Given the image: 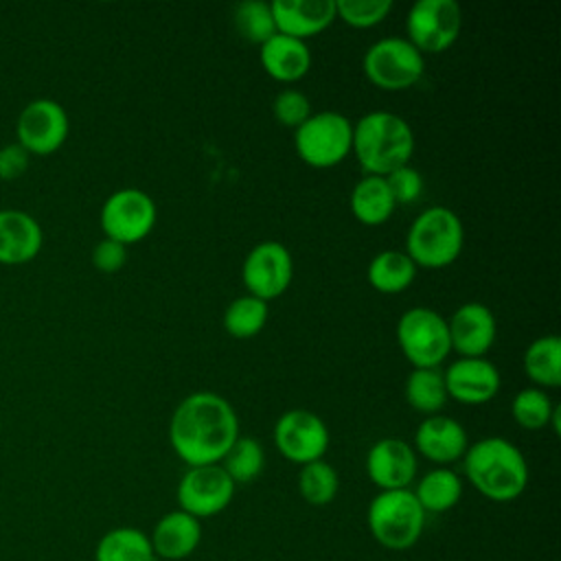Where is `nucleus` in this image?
Masks as SVG:
<instances>
[{
	"instance_id": "35",
	"label": "nucleus",
	"mask_w": 561,
	"mask_h": 561,
	"mask_svg": "<svg viewBox=\"0 0 561 561\" xmlns=\"http://www.w3.org/2000/svg\"><path fill=\"white\" fill-rule=\"evenodd\" d=\"M272 114L274 118L285 125V127H300L313 112H311V103L307 99L305 92L296 90V88H285L274 96L272 103Z\"/></svg>"
},
{
	"instance_id": "31",
	"label": "nucleus",
	"mask_w": 561,
	"mask_h": 561,
	"mask_svg": "<svg viewBox=\"0 0 561 561\" xmlns=\"http://www.w3.org/2000/svg\"><path fill=\"white\" fill-rule=\"evenodd\" d=\"M337 489H340L337 471L327 460H313L300 467L298 491L307 504L327 506L335 500Z\"/></svg>"
},
{
	"instance_id": "13",
	"label": "nucleus",
	"mask_w": 561,
	"mask_h": 561,
	"mask_svg": "<svg viewBox=\"0 0 561 561\" xmlns=\"http://www.w3.org/2000/svg\"><path fill=\"white\" fill-rule=\"evenodd\" d=\"M234 486L237 484L228 478L221 465L188 467L175 491L180 511L193 515L199 522L215 517L232 502Z\"/></svg>"
},
{
	"instance_id": "27",
	"label": "nucleus",
	"mask_w": 561,
	"mask_h": 561,
	"mask_svg": "<svg viewBox=\"0 0 561 561\" xmlns=\"http://www.w3.org/2000/svg\"><path fill=\"white\" fill-rule=\"evenodd\" d=\"M524 373L543 388L561 386V340L557 335H541L533 340L524 353Z\"/></svg>"
},
{
	"instance_id": "29",
	"label": "nucleus",
	"mask_w": 561,
	"mask_h": 561,
	"mask_svg": "<svg viewBox=\"0 0 561 561\" xmlns=\"http://www.w3.org/2000/svg\"><path fill=\"white\" fill-rule=\"evenodd\" d=\"M267 313H270V309H267L265 300L243 294L226 307L221 324L230 337L248 340L263 331V327L267 322Z\"/></svg>"
},
{
	"instance_id": "26",
	"label": "nucleus",
	"mask_w": 561,
	"mask_h": 561,
	"mask_svg": "<svg viewBox=\"0 0 561 561\" xmlns=\"http://www.w3.org/2000/svg\"><path fill=\"white\" fill-rule=\"evenodd\" d=\"M94 561H156V554L147 533L134 526H118L96 541Z\"/></svg>"
},
{
	"instance_id": "16",
	"label": "nucleus",
	"mask_w": 561,
	"mask_h": 561,
	"mask_svg": "<svg viewBox=\"0 0 561 561\" xmlns=\"http://www.w3.org/2000/svg\"><path fill=\"white\" fill-rule=\"evenodd\" d=\"M447 397L465 405L491 401L502 386L500 370L486 357H458L443 370Z\"/></svg>"
},
{
	"instance_id": "6",
	"label": "nucleus",
	"mask_w": 561,
	"mask_h": 561,
	"mask_svg": "<svg viewBox=\"0 0 561 561\" xmlns=\"http://www.w3.org/2000/svg\"><path fill=\"white\" fill-rule=\"evenodd\" d=\"M298 158L313 169H331L344 162L353 149V123L340 112L322 110L294 129Z\"/></svg>"
},
{
	"instance_id": "11",
	"label": "nucleus",
	"mask_w": 561,
	"mask_h": 561,
	"mask_svg": "<svg viewBox=\"0 0 561 561\" xmlns=\"http://www.w3.org/2000/svg\"><path fill=\"white\" fill-rule=\"evenodd\" d=\"M272 438L280 456L300 467L322 460L331 443L327 423L316 412L298 408L287 410L276 419Z\"/></svg>"
},
{
	"instance_id": "5",
	"label": "nucleus",
	"mask_w": 561,
	"mask_h": 561,
	"mask_svg": "<svg viewBox=\"0 0 561 561\" xmlns=\"http://www.w3.org/2000/svg\"><path fill=\"white\" fill-rule=\"evenodd\" d=\"M425 515L412 489L379 491L368 504L366 524L379 546L401 552L421 539Z\"/></svg>"
},
{
	"instance_id": "21",
	"label": "nucleus",
	"mask_w": 561,
	"mask_h": 561,
	"mask_svg": "<svg viewBox=\"0 0 561 561\" xmlns=\"http://www.w3.org/2000/svg\"><path fill=\"white\" fill-rule=\"evenodd\" d=\"M149 541L156 557L180 561L197 550L202 541V524L193 515L175 508L156 522Z\"/></svg>"
},
{
	"instance_id": "38",
	"label": "nucleus",
	"mask_w": 561,
	"mask_h": 561,
	"mask_svg": "<svg viewBox=\"0 0 561 561\" xmlns=\"http://www.w3.org/2000/svg\"><path fill=\"white\" fill-rule=\"evenodd\" d=\"M31 162V153L18 145V142H9L4 147H0V180H18Z\"/></svg>"
},
{
	"instance_id": "25",
	"label": "nucleus",
	"mask_w": 561,
	"mask_h": 561,
	"mask_svg": "<svg viewBox=\"0 0 561 561\" xmlns=\"http://www.w3.org/2000/svg\"><path fill=\"white\" fill-rule=\"evenodd\" d=\"M416 270L403 250H381L370 259L366 278L379 294H399L414 283Z\"/></svg>"
},
{
	"instance_id": "30",
	"label": "nucleus",
	"mask_w": 561,
	"mask_h": 561,
	"mask_svg": "<svg viewBox=\"0 0 561 561\" xmlns=\"http://www.w3.org/2000/svg\"><path fill=\"white\" fill-rule=\"evenodd\" d=\"M234 484L254 482L265 467L263 445L254 436H241L232 443L224 460L219 462Z\"/></svg>"
},
{
	"instance_id": "8",
	"label": "nucleus",
	"mask_w": 561,
	"mask_h": 561,
	"mask_svg": "<svg viewBox=\"0 0 561 561\" xmlns=\"http://www.w3.org/2000/svg\"><path fill=\"white\" fill-rule=\"evenodd\" d=\"M366 79L388 92L412 88L425 72V57L399 35H388L368 46L362 59Z\"/></svg>"
},
{
	"instance_id": "33",
	"label": "nucleus",
	"mask_w": 561,
	"mask_h": 561,
	"mask_svg": "<svg viewBox=\"0 0 561 561\" xmlns=\"http://www.w3.org/2000/svg\"><path fill=\"white\" fill-rule=\"evenodd\" d=\"M554 403L550 401L548 392L530 386V388H522L513 401H511V414L515 419V423L524 430H541L550 423Z\"/></svg>"
},
{
	"instance_id": "17",
	"label": "nucleus",
	"mask_w": 561,
	"mask_h": 561,
	"mask_svg": "<svg viewBox=\"0 0 561 561\" xmlns=\"http://www.w3.org/2000/svg\"><path fill=\"white\" fill-rule=\"evenodd\" d=\"M451 351L460 357H484L497 335L493 311L482 302L460 305L447 320Z\"/></svg>"
},
{
	"instance_id": "19",
	"label": "nucleus",
	"mask_w": 561,
	"mask_h": 561,
	"mask_svg": "<svg viewBox=\"0 0 561 561\" xmlns=\"http://www.w3.org/2000/svg\"><path fill=\"white\" fill-rule=\"evenodd\" d=\"M276 33L307 42L337 20L335 0H274Z\"/></svg>"
},
{
	"instance_id": "4",
	"label": "nucleus",
	"mask_w": 561,
	"mask_h": 561,
	"mask_svg": "<svg viewBox=\"0 0 561 561\" xmlns=\"http://www.w3.org/2000/svg\"><path fill=\"white\" fill-rule=\"evenodd\" d=\"M462 245V221L447 206H430L421 210L405 234V254L416 267L425 270H440L456 263Z\"/></svg>"
},
{
	"instance_id": "36",
	"label": "nucleus",
	"mask_w": 561,
	"mask_h": 561,
	"mask_svg": "<svg viewBox=\"0 0 561 561\" xmlns=\"http://www.w3.org/2000/svg\"><path fill=\"white\" fill-rule=\"evenodd\" d=\"M388 182V188L399 204H412L419 199L421 191H423V178L419 173V169H414L412 164H403L394 171H390L388 175H383Z\"/></svg>"
},
{
	"instance_id": "7",
	"label": "nucleus",
	"mask_w": 561,
	"mask_h": 561,
	"mask_svg": "<svg viewBox=\"0 0 561 561\" xmlns=\"http://www.w3.org/2000/svg\"><path fill=\"white\" fill-rule=\"evenodd\" d=\"M397 344L414 368H438L451 353L447 320L430 307H412L397 320Z\"/></svg>"
},
{
	"instance_id": "2",
	"label": "nucleus",
	"mask_w": 561,
	"mask_h": 561,
	"mask_svg": "<svg viewBox=\"0 0 561 561\" xmlns=\"http://www.w3.org/2000/svg\"><path fill=\"white\" fill-rule=\"evenodd\" d=\"M465 478L491 502H513L528 486V462L517 445L502 436H484L462 456Z\"/></svg>"
},
{
	"instance_id": "3",
	"label": "nucleus",
	"mask_w": 561,
	"mask_h": 561,
	"mask_svg": "<svg viewBox=\"0 0 561 561\" xmlns=\"http://www.w3.org/2000/svg\"><path fill=\"white\" fill-rule=\"evenodd\" d=\"M366 175H388L410 164L414 153V131L410 123L386 110H375L353 123L351 149Z\"/></svg>"
},
{
	"instance_id": "39",
	"label": "nucleus",
	"mask_w": 561,
	"mask_h": 561,
	"mask_svg": "<svg viewBox=\"0 0 561 561\" xmlns=\"http://www.w3.org/2000/svg\"><path fill=\"white\" fill-rule=\"evenodd\" d=\"M559 421H561V408H559V405H554L552 416H550V423H548V425H552V432H554V434H559V432H561Z\"/></svg>"
},
{
	"instance_id": "23",
	"label": "nucleus",
	"mask_w": 561,
	"mask_h": 561,
	"mask_svg": "<svg viewBox=\"0 0 561 561\" xmlns=\"http://www.w3.org/2000/svg\"><path fill=\"white\" fill-rule=\"evenodd\" d=\"M348 204H351L353 217L364 226L386 224L397 208V202L388 188V182L381 175H364L353 186Z\"/></svg>"
},
{
	"instance_id": "32",
	"label": "nucleus",
	"mask_w": 561,
	"mask_h": 561,
	"mask_svg": "<svg viewBox=\"0 0 561 561\" xmlns=\"http://www.w3.org/2000/svg\"><path fill=\"white\" fill-rule=\"evenodd\" d=\"M237 33L250 44H265L272 35H276V24L272 15V2L263 0H243L234 7L232 13Z\"/></svg>"
},
{
	"instance_id": "28",
	"label": "nucleus",
	"mask_w": 561,
	"mask_h": 561,
	"mask_svg": "<svg viewBox=\"0 0 561 561\" xmlns=\"http://www.w3.org/2000/svg\"><path fill=\"white\" fill-rule=\"evenodd\" d=\"M405 399L412 410L421 414H440L447 403V390L443 373L438 368H412L405 379Z\"/></svg>"
},
{
	"instance_id": "10",
	"label": "nucleus",
	"mask_w": 561,
	"mask_h": 561,
	"mask_svg": "<svg viewBox=\"0 0 561 561\" xmlns=\"http://www.w3.org/2000/svg\"><path fill=\"white\" fill-rule=\"evenodd\" d=\"M462 9L456 0H416L405 18L408 42L423 53H443L460 35Z\"/></svg>"
},
{
	"instance_id": "24",
	"label": "nucleus",
	"mask_w": 561,
	"mask_h": 561,
	"mask_svg": "<svg viewBox=\"0 0 561 561\" xmlns=\"http://www.w3.org/2000/svg\"><path fill=\"white\" fill-rule=\"evenodd\" d=\"M412 493L425 513H445L460 502L462 480L449 467H434L419 478Z\"/></svg>"
},
{
	"instance_id": "20",
	"label": "nucleus",
	"mask_w": 561,
	"mask_h": 561,
	"mask_svg": "<svg viewBox=\"0 0 561 561\" xmlns=\"http://www.w3.org/2000/svg\"><path fill=\"white\" fill-rule=\"evenodd\" d=\"M44 245L39 221L20 208H0V263L22 265L33 261Z\"/></svg>"
},
{
	"instance_id": "37",
	"label": "nucleus",
	"mask_w": 561,
	"mask_h": 561,
	"mask_svg": "<svg viewBox=\"0 0 561 561\" xmlns=\"http://www.w3.org/2000/svg\"><path fill=\"white\" fill-rule=\"evenodd\" d=\"M127 261V248L114 239L103 237L94 248H92V265L103 272V274H114L118 272Z\"/></svg>"
},
{
	"instance_id": "34",
	"label": "nucleus",
	"mask_w": 561,
	"mask_h": 561,
	"mask_svg": "<svg viewBox=\"0 0 561 561\" xmlns=\"http://www.w3.org/2000/svg\"><path fill=\"white\" fill-rule=\"evenodd\" d=\"M392 7V0H335V15L348 26L370 28L383 22Z\"/></svg>"
},
{
	"instance_id": "22",
	"label": "nucleus",
	"mask_w": 561,
	"mask_h": 561,
	"mask_svg": "<svg viewBox=\"0 0 561 561\" xmlns=\"http://www.w3.org/2000/svg\"><path fill=\"white\" fill-rule=\"evenodd\" d=\"M259 59L263 70L280 83H294L302 79L311 68V50L307 42L283 33H276L265 44H261Z\"/></svg>"
},
{
	"instance_id": "1",
	"label": "nucleus",
	"mask_w": 561,
	"mask_h": 561,
	"mask_svg": "<svg viewBox=\"0 0 561 561\" xmlns=\"http://www.w3.org/2000/svg\"><path fill=\"white\" fill-rule=\"evenodd\" d=\"M239 438V416L228 399L199 390L184 397L169 421V445L188 467L219 465Z\"/></svg>"
},
{
	"instance_id": "9",
	"label": "nucleus",
	"mask_w": 561,
	"mask_h": 561,
	"mask_svg": "<svg viewBox=\"0 0 561 561\" xmlns=\"http://www.w3.org/2000/svg\"><path fill=\"white\" fill-rule=\"evenodd\" d=\"M99 221L107 239H114L127 248L149 237L158 221V208L149 193L127 186L114 191L103 202Z\"/></svg>"
},
{
	"instance_id": "14",
	"label": "nucleus",
	"mask_w": 561,
	"mask_h": 561,
	"mask_svg": "<svg viewBox=\"0 0 561 561\" xmlns=\"http://www.w3.org/2000/svg\"><path fill=\"white\" fill-rule=\"evenodd\" d=\"M68 131V114L55 99H33L15 121V142L35 156L55 153L66 142Z\"/></svg>"
},
{
	"instance_id": "12",
	"label": "nucleus",
	"mask_w": 561,
	"mask_h": 561,
	"mask_svg": "<svg viewBox=\"0 0 561 561\" xmlns=\"http://www.w3.org/2000/svg\"><path fill=\"white\" fill-rule=\"evenodd\" d=\"M294 278L291 252L280 241H261L243 259L241 280L250 296L265 302L283 296Z\"/></svg>"
},
{
	"instance_id": "15",
	"label": "nucleus",
	"mask_w": 561,
	"mask_h": 561,
	"mask_svg": "<svg viewBox=\"0 0 561 561\" xmlns=\"http://www.w3.org/2000/svg\"><path fill=\"white\" fill-rule=\"evenodd\" d=\"M419 458L410 443L397 436L379 438L366 454V473L379 491L410 489L416 478Z\"/></svg>"
},
{
	"instance_id": "18",
	"label": "nucleus",
	"mask_w": 561,
	"mask_h": 561,
	"mask_svg": "<svg viewBox=\"0 0 561 561\" xmlns=\"http://www.w3.org/2000/svg\"><path fill=\"white\" fill-rule=\"evenodd\" d=\"M412 447L416 456L421 454L425 460L438 467H447L456 460H462L469 447V436L456 419L445 414H432L419 423Z\"/></svg>"
}]
</instances>
